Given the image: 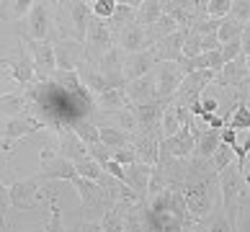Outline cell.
I'll list each match as a JSON object with an SVG mask.
<instances>
[{
    "label": "cell",
    "instance_id": "cell-14",
    "mask_svg": "<svg viewBox=\"0 0 250 232\" xmlns=\"http://www.w3.org/2000/svg\"><path fill=\"white\" fill-rule=\"evenodd\" d=\"M98 72L104 75L108 88H124L126 85V80H124V54L119 46H111L104 57L98 60Z\"/></svg>",
    "mask_w": 250,
    "mask_h": 232
},
{
    "label": "cell",
    "instance_id": "cell-37",
    "mask_svg": "<svg viewBox=\"0 0 250 232\" xmlns=\"http://www.w3.org/2000/svg\"><path fill=\"white\" fill-rule=\"evenodd\" d=\"M52 80H57L64 90L72 93V96H80V93H83V85H80V80H78L75 72H62V70H57Z\"/></svg>",
    "mask_w": 250,
    "mask_h": 232
},
{
    "label": "cell",
    "instance_id": "cell-16",
    "mask_svg": "<svg viewBox=\"0 0 250 232\" xmlns=\"http://www.w3.org/2000/svg\"><path fill=\"white\" fill-rule=\"evenodd\" d=\"M36 196H39V181H36V175L8 186V199H11L16 209H34Z\"/></svg>",
    "mask_w": 250,
    "mask_h": 232
},
{
    "label": "cell",
    "instance_id": "cell-29",
    "mask_svg": "<svg viewBox=\"0 0 250 232\" xmlns=\"http://www.w3.org/2000/svg\"><path fill=\"white\" fill-rule=\"evenodd\" d=\"M248 34V26L245 23H237L235 18H222L219 21V29H217V42L219 46L227 44V42H235V39H243V36Z\"/></svg>",
    "mask_w": 250,
    "mask_h": 232
},
{
    "label": "cell",
    "instance_id": "cell-12",
    "mask_svg": "<svg viewBox=\"0 0 250 232\" xmlns=\"http://www.w3.org/2000/svg\"><path fill=\"white\" fill-rule=\"evenodd\" d=\"M39 129H44L42 119H36L31 111H23V114H18V116H11L3 127H0V137H3L5 142H13V139L36 134Z\"/></svg>",
    "mask_w": 250,
    "mask_h": 232
},
{
    "label": "cell",
    "instance_id": "cell-15",
    "mask_svg": "<svg viewBox=\"0 0 250 232\" xmlns=\"http://www.w3.org/2000/svg\"><path fill=\"white\" fill-rule=\"evenodd\" d=\"M157 147H160V152L170 155V157H178V160H188V157L193 155V134H191V129H188V127H181L175 134H170V137H160Z\"/></svg>",
    "mask_w": 250,
    "mask_h": 232
},
{
    "label": "cell",
    "instance_id": "cell-11",
    "mask_svg": "<svg viewBox=\"0 0 250 232\" xmlns=\"http://www.w3.org/2000/svg\"><path fill=\"white\" fill-rule=\"evenodd\" d=\"M75 168H72L70 160H64L62 155H52V152H44L42 155V170L36 173V181H67L72 183L75 181Z\"/></svg>",
    "mask_w": 250,
    "mask_h": 232
},
{
    "label": "cell",
    "instance_id": "cell-26",
    "mask_svg": "<svg viewBox=\"0 0 250 232\" xmlns=\"http://www.w3.org/2000/svg\"><path fill=\"white\" fill-rule=\"evenodd\" d=\"M98 139H101V145L106 147V150H124V147L132 145V134L124 132V129H119V127H104V129H98Z\"/></svg>",
    "mask_w": 250,
    "mask_h": 232
},
{
    "label": "cell",
    "instance_id": "cell-9",
    "mask_svg": "<svg viewBox=\"0 0 250 232\" xmlns=\"http://www.w3.org/2000/svg\"><path fill=\"white\" fill-rule=\"evenodd\" d=\"M152 80H155L157 101H170L173 93L178 90L181 80H183V72L175 62H157L152 70Z\"/></svg>",
    "mask_w": 250,
    "mask_h": 232
},
{
    "label": "cell",
    "instance_id": "cell-18",
    "mask_svg": "<svg viewBox=\"0 0 250 232\" xmlns=\"http://www.w3.org/2000/svg\"><path fill=\"white\" fill-rule=\"evenodd\" d=\"M157 64V57L152 49H145V52H137V54H126L124 57V80H137V78H145L150 75Z\"/></svg>",
    "mask_w": 250,
    "mask_h": 232
},
{
    "label": "cell",
    "instance_id": "cell-2",
    "mask_svg": "<svg viewBox=\"0 0 250 232\" xmlns=\"http://www.w3.org/2000/svg\"><path fill=\"white\" fill-rule=\"evenodd\" d=\"M245 175L240 173L237 168H225L219 173V196H222V211H225V217L229 219V225H232L237 232H240V225L237 219L240 214L245 211V204H248V186H245Z\"/></svg>",
    "mask_w": 250,
    "mask_h": 232
},
{
    "label": "cell",
    "instance_id": "cell-39",
    "mask_svg": "<svg viewBox=\"0 0 250 232\" xmlns=\"http://www.w3.org/2000/svg\"><path fill=\"white\" fill-rule=\"evenodd\" d=\"M72 132H75L78 134V139H80V142L83 145H96V142H101V139H98V127H93V124H88V122H80L75 129H72Z\"/></svg>",
    "mask_w": 250,
    "mask_h": 232
},
{
    "label": "cell",
    "instance_id": "cell-42",
    "mask_svg": "<svg viewBox=\"0 0 250 232\" xmlns=\"http://www.w3.org/2000/svg\"><path fill=\"white\" fill-rule=\"evenodd\" d=\"M111 160H114V163H119L122 168H126V165L137 163V155H134V150H132V147H124V150H114V152H111Z\"/></svg>",
    "mask_w": 250,
    "mask_h": 232
},
{
    "label": "cell",
    "instance_id": "cell-6",
    "mask_svg": "<svg viewBox=\"0 0 250 232\" xmlns=\"http://www.w3.org/2000/svg\"><path fill=\"white\" fill-rule=\"evenodd\" d=\"M83 46H85V60L98 64V60L104 57V54L111 49L114 44V34H111L108 23L101 21V18H93L85 31V39H83Z\"/></svg>",
    "mask_w": 250,
    "mask_h": 232
},
{
    "label": "cell",
    "instance_id": "cell-22",
    "mask_svg": "<svg viewBox=\"0 0 250 232\" xmlns=\"http://www.w3.org/2000/svg\"><path fill=\"white\" fill-rule=\"evenodd\" d=\"M124 96L129 104H150V101H157V93H155V80H152V72L145 78H137V80H129L124 85Z\"/></svg>",
    "mask_w": 250,
    "mask_h": 232
},
{
    "label": "cell",
    "instance_id": "cell-33",
    "mask_svg": "<svg viewBox=\"0 0 250 232\" xmlns=\"http://www.w3.org/2000/svg\"><path fill=\"white\" fill-rule=\"evenodd\" d=\"M227 127L235 129V132H248V129H250V116H248V106H245L243 98L235 104V111L227 119Z\"/></svg>",
    "mask_w": 250,
    "mask_h": 232
},
{
    "label": "cell",
    "instance_id": "cell-20",
    "mask_svg": "<svg viewBox=\"0 0 250 232\" xmlns=\"http://www.w3.org/2000/svg\"><path fill=\"white\" fill-rule=\"evenodd\" d=\"M0 64H3V67H11V75H13V80L18 83V85H31V80L36 78L34 62L29 57V52H23V49L18 54H13V57H3Z\"/></svg>",
    "mask_w": 250,
    "mask_h": 232
},
{
    "label": "cell",
    "instance_id": "cell-25",
    "mask_svg": "<svg viewBox=\"0 0 250 232\" xmlns=\"http://www.w3.org/2000/svg\"><path fill=\"white\" fill-rule=\"evenodd\" d=\"M70 5V18H72V29H75V42L85 39V31L90 21H93V13H90V3L88 0H78V3H67Z\"/></svg>",
    "mask_w": 250,
    "mask_h": 232
},
{
    "label": "cell",
    "instance_id": "cell-30",
    "mask_svg": "<svg viewBox=\"0 0 250 232\" xmlns=\"http://www.w3.org/2000/svg\"><path fill=\"white\" fill-rule=\"evenodd\" d=\"M34 0H5L0 3V21H21L31 11Z\"/></svg>",
    "mask_w": 250,
    "mask_h": 232
},
{
    "label": "cell",
    "instance_id": "cell-13",
    "mask_svg": "<svg viewBox=\"0 0 250 232\" xmlns=\"http://www.w3.org/2000/svg\"><path fill=\"white\" fill-rule=\"evenodd\" d=\"M211 83H217V85H222V88H237V90H243L248 85V52L222 64V70L214 75V80H211Z\"/></svg>",
    "mask_w": 250,
    "mask_h": 232
},
{
    "label": "cell",
    "instance_id": "cell-35",
    "mask_svg": "<svg viewBox=\"0 0 250 232\" xmlns=\"http://www.w3.org/2000/svg\"><path fill=\"white\" fill-rule=\"evenodd\" d=\"M209 160H211V168H214L217 173H222L225 168H229V165H232L235 157H232V150H229L227 145H222V142H219V145H217V150L211 152Z\"/></svg>",
    "mask_w": 250,
    "mask_h": 232
},
{
    "label": "cell",
    "instance_id": "cell-5",
    "mask_svg": "<svg viewBox=\"0 0 250 232\" xmlns=\"http://www.w3.org/2000/svg\"><path fill=\"white\" fill-rule=\"evenodd\" d=\"M168 106H170V101H150V104H129L126 111L134 119L137 132L163 137L160 134V119H163V114H165Z\"/></svg>",
    "mask_w": 250,
    "mask_h": 232
},
{
    "label": "cell",
    "instance_id": "cell-19",
    "mask_svg": "<svg viewBox=\"0 0 250 232\" xmlns=\"http://www.w3.org/2000/svg\"><path fill=\"white\" fill-rule=\"evenodd\" d=\"M150 165H145V163H132V165H126L124 168V183L129 186V191L134 193L140 201L147 199V186H150Z\"/></svg>",
    "mask_w": 250,
    "mask_h": 232
},
{
    "label": "cell",
    "instance_id": "cell-4",
    "mask_svg": "<svg viewBox=\"0 0 250 232\" xmlns=\"http://www.w3.org/2000/svg\"><path fill=\"white\" fill-rule=\"evenodd\" d=\"M211 80H214V72H209V70H199V72H188V75H183L178 90H175L173 98H170V104L188 108L191 104H196V101L204 96V90L211 85Z\"/></svg>",
    "mask_w": 250,
    "mask_h": 232
},
{
    "label": "cell",
    "instance_id": "cell-45",
    "mask_svg": "<svg viewBox=\"0 0 250 232\" xmlns=\"http://www.w3.org/2000/svg\"><path fill=\"white\" fill-rule=\"evenodd\" d=\"M72 232H104V230H101L98 222H85V225H78Z\"/></svg>",
    "mask_w": 250,
    "mask_h": 232
},
{
    "label": "cell",
    "instance_id": "cell-32",
    "mask_svg": "<svg viewBox=\"0 0 250 232\" xmlns=\"http://www.w3.org/2000/svg\"><path fill=\"white\" fill-rule=\"evenodd\" d=\"M23 108H29V101L23 98V93L0 96V114L3 116H18V114H23Z\"/></svg>",
    "mask_w": 250,
    "mask_h": 232
},
{
    "label": "cell",
    "instance_id": "cell-38",
    "mask_svg": "<svg viewBox=\"0 0 250 232\" xmlns=\"http://www.w3.org/2000/svg\"><path fill=\"white\" fill-rule=\"evenodd\" d=\"M229 3H232V0H207V3H204V16L207 18H227L229 16Z\"/></svg>",
    "mask_w": 250,
    "mask_h": 232
},
{
    "label": "cell",
    "instance_id": "cell-23",
    "mask_svg": "<svg viewBox=\"0 0 250 232\" xmlns=\"http://www.w3.org/2000/svg\"><path fill=\"white\" fill-rule=\"evenodd\" d=\"M181 46H183V31L178 29V31H173L170 36H165L163 42H157L152 46V52H155L157 62H175V64H178L183 60Z\"/></svg>",
    "mask_w": 250,
    "mask_h": 232
},
{
    "label": "cell",
    "instance_id": "cell-40",
    "mask_svg": "<svg viewBox=\"0 0 250 232\" xmlns=\"http://www.w3.org/2000/svg\"><path fill=\"white\" fill-rule=\"evenodd\" d=\"M229 18H235L237 23L248 26V18H250V3L248 0H232V3H229Z\"/></svg>",
    "mask_w": 250,
    "mask_h": 232
},
{
    "label": "cell",
    "instance_id": "cell-31",
    "mask_svg": "<svg viewBox=\"0 0 250 232\" xmlns=\"http://www.w3.org/2000/svg\"><path fill=\"white\" fill-rule=\"evenodd\" d=\"M98 104H101L104 111H114V114H119V111H124L129 106V101L124 96V88H106L98 96Z\"/></svg>",
    "mask_w": 250,
    "mask_h": 232
},
{
    "label": "cell",
    "instance_id": "cell-43",
    "mask_svg": "<svg viewBox=\"0 0 250 232\" xmlns=\"http://www.w3.org/2000/svg\"><path fill=\"white\" fill-rule=\"evenodd\" d=\"M8 207H11V199H8V186L0 181V230H5V214Z\"/></svg>",
    "mask_w": 250,
    "mask_h": 232
},
{
    "label": "cell",
    "instance_id": "cell-17",
    "mask_svg": "<svg viewBox=\"0 0 250 232\" xmlns=\"http://www.w3.org/2000/svg\"><path fill=\"white\" fill-rule=\"evenodd\" d=\"M116 39H119V49H122V54H137V52L150 49L145 29L137 26V23H129V26H124V29H119L114 34V42Z\"/></svg>",
    "mask_w": 250,
    "mask_h": 232
},
{
    "label": "cell",
    "instance_id": "cell-21",
    "mask_svg": "<svg viewBox=\"0 0 250 232\" xmlns=\"http://www.w3.org/2000/svg\"><path fill=\"white\" fill-rule=\"evenodd\" d=\"M157 142H160V137L155 134H145V132H134L132 134V150L137 155V160L145 163V165H152L157 163V155H160V147H157Z\"/></svg>",
    "mask_w": 250,
    "mask_h": 232
},
{
    "label": "cell",
    "instance_id": "cell-3",
    "mask_svg": "<svg viewBox=\"0 0 250 232\" xmlns=\"http://www.w3.org/2000/svg\"><path fill=\"white\" fill-rule=\"evenodd\" d=\"M72 186H75V191L80 193L83 209H85L88 217H104L106 211L116 204L114 193L106 191L104 186L96 183V181H88V178H83V175H75Z\"/></svg>",
    "mask_w": 250,
    "mask_h": 232
},
{
    "label": "cell",
    "instance_id": "cell-1",
    "mask_svg": "<svg viewBox=\"0 0 250 232\" xmlns=\"http://www.w3.org/2000/svg\"><path fill=\"white\" fill-rule=\"evenodd\" d=\"M178 189H181L183 201H186V209L193 219V225H199L219 204V173L211 168L209 157L191 155L186 160V173H183V181Z\"/></svg>",
    "mask_w": 250,
    "mask_h": 232
},
{
    "label": "cell",
    "instance_id": "cell-41",
    "mask_svg": "<svg viewBox=\"0 0 250 232\" xmlns=\"http://www.w3.org/2000/svg\"><path fill=\"white\" fill-rule=\"evenodd\" d=\"M114 8H116V0H96V3H90V13L101 18V21H108L114 16Z\"/></svg>",
    "mask_w": 250,
    "mask_h": 232
},
{
    "label": "cell",
    "instance_id": "cell-28",
    "mask_svg": "<svg viewBox=\"0 0 250 232\" xmlns=\"http://www.w3.org/2000/svg\"><path fill=\"white\" fill-rule=\"evenodd\" d=\"M173 31H178V26H175V21H173L170 16H165V13H163V16H160V18H157V21L150 26V29H145L150 49H152V46H155L157 42H163L165 36H170Z\"/></svg>",
    "mask_w": 250,
    "mask_h": 232
},
{
    "label": "cell",
    "instance_id": "cell-44",
    "mask_svg": "<svg viewBox=\"0 0 250 232\" xmlns=\"http://www.w3.org/2000/svg\"><path fill=\"white\" fill-rule=\"evenodd\" d=\"M219 142L227 145V147H232V145L237 142V132H235V129H229V127H225V129L219 132Z\"/></svg>",
    "mask_w": 250,
    "mask_h": 232
},
{
    "label": "cell",
    "instance_id": "cell-24",
    "mask_svg": "<svg viewBox=\"0 0 250 232\" xmlns=\"http://www.w3.org/2000/svg\"><path fill=\"white\" fill-rule=\"evenodd\" d=\"M75 75H78V80H80V85H83V88H88L90 93H96V96H101V93L108 88V85H106V80H104V75L98 72V64L88 62V60H83V62L78 64Z\"/></svg>",
    "mask_w": 250,
    "mask_h": 232
},
{
    "label": "cell",
    "instance_id": "cell-7",
    "mask_svg": "<svg viewBox=\"0 0 250 232\" xmlns=\"http://www.w3.org/2000/svg\"><path fill=\"white\" fill-rule=\"evenodd\" d=\"M23 44H26V52H29V57L34 62V72L39 83H47L54 78V72H57V64H54V54H52V44L49 42H34V39H26L21 36Z\"/></svg>",
    "mask_w": 250,
    "mask_h": 232
},
{
    "label": "cell",
    "instance_id": "cell-34",
    "mask_svg": "<svg viewBox=\"0 0 250 232\" xmlns=\"http://www.w3.org/2000/svg\"><path fill=\"white\" fill-rule=\"evenodd\" d=\"M245 52H248V34L243 36V39H235V42H227V44L219 46L222 62H229V60H235V57H240V54H245Z\"/></svg>",
    "mask_w": 250,
    "mask_h": 232
},
{
    "label": "cell",
    "instance_id": "cell-8",
    "mask_svg": "<svg viewBox=\"0 0 250 232\" xmlns=\"http://www.w3.org/2000/svg\"><path fill=\"white\" fill-rule=\"evenodd\" d=\"M21 36L34 39V42H49V36H52L49 3H34L31 5V11L26 13V29H23Z\"/></svg>",
    "mask_w": 250,
    "mask_h": 232
},
{
    "label": "cell",
    "instance_id": "cell-27",
    "mask_svg": "<svg viewBox=\"0 0 250 232\" xmlns=\"http://www.w3.org/2000/svg\"><path fill=\"white\" fill-rule=\"evenodd\" d=\"M160 16H163L160 0H145V3H137V8H134V23L142 26V29H150Z\"/></svg>",
    "mask_w": 250,
    "mask_h": 232
},
{
    "label": "cell",
    "instance_id": "cell-36",
    "mask_svg": "<svg viewBox=\"0 0 250 232\" xmlns=\"http://www.w3.org/2000/svg\"><path fill=\"white\" fill-rule=\"evenodd\" d=\"M47 232H67L62 222V209L57 204V196L49 193V222H47Z\"/></svg>",
    "mask_w": 250,
    "mask_h": 232
},
{
    "label": "cell",
    "instance_id": "cell-10",
    "mask_svg": "<svg viewBox=\"0 0 250 232\" xmlns=\"http://www.w3.org/2000/svg\"><path fill=\"white\" fill-rule=\"evenodd\" d=\"M52 54H54V64L62 70V72H75L78 64L85 60V46L83 42L75 39H57L52 44Z\"/></svg>",
    "mask_w": 250,
    "mask_h": 232
}]
</instances>
